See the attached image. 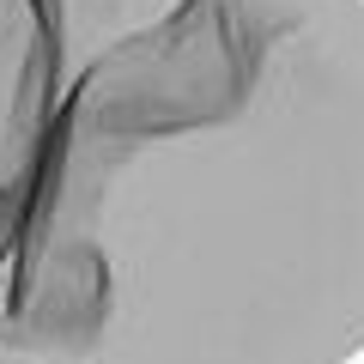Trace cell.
<instances>
[{"label":"cell","instance_id":"cell-1","mask_svg":"<svg viewBox=\"0 0 364 364\" xmlns=\"http://www.w3.org/2000/svg\"><path fill=\"white\" fill-rule=\"evenodd\" d=\"M0 364H364V0H0Z\"/></svg>","mask_w":364,"mask_h":364}]
</instances>
